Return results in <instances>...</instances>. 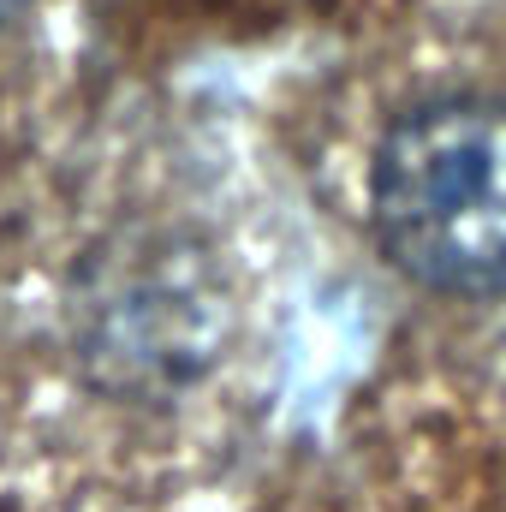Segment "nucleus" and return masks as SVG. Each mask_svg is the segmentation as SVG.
I'll return each instance as SVG.
<instances>
[{
  "label": "nucleus",
  "instance_id": "2",
  "mask_svg": "<svg viewBox=\"0 0 506 512\" xmlns=\"http://www.w3.org/2000/svg\"><path fill=\"white\" fill-rule=\"evenodd\" d=\"M18 6H24V0H0V24H6V18H18Z\"/></svg>",
  "mask_w": 506,
  "mask_h": 512
},
{
  "label": "nucleus",
  "instance_id": "1",
  "mask_svg": "<svg viewBox=\"0 0 506 512\" xmlns=\"http://www.w3.org/2000/svg\"><path fill=\"white\" fill-rule=\"evenodd\" d=\"M387 256L453 298H506V102H429L370 179Z\"/></svg>",
  "mask_w": 506,
  "mask_h": 512
}]
</instances>
